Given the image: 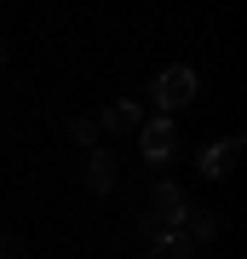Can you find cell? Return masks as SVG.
Masks as SVG:
<instances>
[{
  "instance_id": "obj_1",
  "label": "cell",
  "mask_w": 247,
  "mask_h": 259,
  "mask_svg": "<svg viewBox=\"0 0 247 259\" xmlns=\"http://www.w3.org/2000/svg\"><path fill=\"white\" fill-rule=\"evenodd\" d=\"M184 190L178 185H150V196L138 202V231H144L150 242L156 236H167V231H178V219H184Z\"/></svg>"
},
{
  "instance_id": "obj_2",
  "label": "cell",
  "mask_w": 247,
  "mask_h": 259,
  "mask_svg": "<svg viewBox=\"0 0 247 259\" xmlns=\"http://www.w3.org/2000/svg\"><path fill=\"white\" fill-rule=\"evenodd\" d=\"M150 98H156V110L173 121V110H184V104L195 98V69H190V64L161 69V75H156V87H150Z\"/></svg>"
},
{
  "instance_id": "obj_3",
  "label": "cell",
  "mask_w": 247,
  "mask_h": 259,
  "mask_svg": "<svg viewBox=\"0 0 247 259\" xmlns=\"http://www.w3.org/2000/svg\"><path fill=\"white\" fill-rule=\"evenodd\" d=\"M138 150H144V161H173V150H178L173 121H167V115L144 121V127H138Z\"/></svg>"
},
{
  "instance_id": "obj_4",
  "label": "cell",
  "mask_w": 247,
  "mask_h": 259,
  "mask_svg": "<svg viewBox=\"0 0 247 259\" xmlns=\"http://www.w3.org/2000/svg\"><path fill=\"white\" fill-rule=\"evenodd\" d=\"M121 185V161L110 156V150H92V161H86V190L92 196H110Z\"/></svg>"
},
{
  "instance_id": "obj_5",
  "label": "cell",
  "mask_w": 247,
  "mask_h": 259,
  "mask_svg": "<svg viewBox=\"0 0 247 259\" xmlns=\"http://www.w3.org/2000/svg\"><path fill=\"white\" fill-rule=\"evenodd\" d=\"M236 161H241V139H219V144H207V150H202V173H207V179L236 173Z\"/></svg>"
},
{
  "instance_id": "obj_6",
  "label": "cell",
  "mask_w": 247,
  "mask_h": 259,
  "mask_svg": "<svg viewBox=\"0 0 247 259\" xmlns=\"http://www.w3.org/2000/svg\"><path fill=\"white\" fill-rule=\"evenodd\" d=\"M138 127H144V115H138V104H127V98L98 115V133H138Z\"/></svg>"
},
{
  "instance_id": "obj_7",
  "label": "cell",
  "mask_w": 247,
  "mask_h": 259,
  "mask_svg": "<svg viewBox=\"0 0 247 259\" xmlns=\"http://www.w3.org/2000/svg\"><path fill=\"white\" fill-rule=\"evenodd\" d=\"M178 225H184V236H190V242H213L224 219H219V213H207V207H184V219H178Z\"/></svg>"
},
{
  "instance_id": "obj_8",
  "label": "cell",
  "mask_w": 247,
  "mask_h": 259,
  "mask_svg": "<svg viewBox=\"0 0 247 259\" xmlns=\"http://www.w3.org/2000/svg\"><path fill=\"white\" fill-rule=\"evenodd\" d=\"M150 259H195V242L184 236V231H167L150 242Z\"/></svg>"
},
{
  "instance_id": "obj_9",
  "label": "cell",
  "mask_w": 247,
  "mask_h": 259,
  "mask_svg": "<svg viewBox=\"0 0 247 259\" xmlns=\"http://www.w3.org/2000/svg\"><path fill=\"white\" fill-rule=\"evenodd\" d=\"M69 139L92 150V144H98V121H86V115H75V121H69Z\"/></svg>"
},
{
  "instance_id": "obj_10",
  "label": "cell",
  "mask_w": 247,
  "mask_h": 259,
  "mask_svg": "<svg viewBox=\"0 0 247 259\" xmlns=\"http://www.w3.org/2000/svg\"><path fill=\"white\" fill-rule=\"evenodd\" d=\"M0 64H6V40H0Z\"/></svg>"
},
{
  "instance_id": "obj_11",
  "label": "cell",
  "mask_w": 247,
  "mask_h": 259,
  "mask_svg": "<svg viewBox=\"0 0 247 259\" xmlns=\"http://www.w3.org/2000/svg\"><path fill=\"white\" fill-rule=\"evenodd\" d=\"M0 259H6V248H0Z\"/></svg>"
}]
</instances>
